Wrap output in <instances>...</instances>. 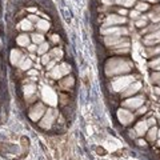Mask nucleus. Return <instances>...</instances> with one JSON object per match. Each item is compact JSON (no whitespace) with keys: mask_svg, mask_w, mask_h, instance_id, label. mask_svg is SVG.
<instances>
[{"mask_svg":"<svg viewBox=\"0 0 160 160\" xmlns=\"http://www.w3.org/2000/svg\"><path fill=\"white\" fill-rule=\"evenodd\" d=\"M126 21V19L121 18V16H116V15H112L109 16L108 19H107V24H116V23H124Z\"/></svg>","mask_w":160,"mask_h":160,"instance_id":"obj_1","label":"nucleus"},{"mask_svg":"<svg viewBox=\"0 0 160 160\" xmlns=\"http://www.w3.org/2000/svg\"><path fill=\"white\" fill-rule=\"evenodd\" d=\"M120 119L123 120V123H128L132 120V115L128 114L127 111H120Z\"/></svg>","mask_w":160,"mask_h":160,"instance_id":"obj_2","label":"nucleus"},{"mask_svg":"<svg viewBox=\"0 0 160 160\" xmlns=\"http://www.w3.org/2000/svg\"><path fill=\"white\" fill-rule=\"evenodd\" d=\"M142 103V99H135V100H129V101H127V106H129V107H137L139 104Z\"/></svg>","mask_w":160,"mask_h":160,"instance_id":"obj_3","label":"nucleus"},{"mask_svg":"<svg viewBox=\"0 0 160 160\" xmlns=\"http://www.w3.org/2000/svg\"><path fill=\"white\" fill-rule=\"evenodd\" d=\"M37 27H39L40 29H43V31H46V29H48V23L47 21H44V20H41V21H37Z\"/></svg>","mask_w":160,"mask_h":160,"instance_id":"obj_4","label":"nucleus"},{"mask_svg":"<svg viewBox=\"0 0 160 160\" xmlns=\"http://www.w3.org/2000/svg\"><path fill=\"white\" fill-rule=\"evenodd\" d=\"M136 10L137 11H145V10H148V4H147V3H137Z\"/></svg>","mask_w":160,"mask_h":160,"instance_id":"obj_5","label":"nucleus"},{"mask_svg":"<svg viewBox=\"0 0 160 160\" xmlns=\"http://www.w3.org/2000/svg\"><path fill=\"white\" fill-rule=\"evenodd\" d=\"M21 28L23 29H27V31H28V29H31L32 28V26H31V23H29V21H27V20H24V21H21Z\"/></svg>","mask_w":160,"mask_h":160,"instance_id":"obj_6","label":"nucleus"},{"mask_svg":"<svg viewBox=\"0 0 160 160\" xmlns=\"http://www.w3.org/2000/svg\"><path fill=\"white\" fill-rule=\"evenodd\" d=\"M18 41H19V44H21V46H27V44H28V37L27 36H20Z\"/></svg>","mask_w":160,"mask_h":160,"instance_id":"obj_7","label":"nucleus"},{"mask_svg":"<svg viewBox=\"0 0 160 160\" xmlns=\"http://www.w3.org/2000/svg\"><path fill=\"white\" fill-rule=\"evenodd\" d=\"M150 18L152 19L153 21H159V20H160V13H158V12H152V13L150 15Z\"/></svg>","mask_w":160,"mask_h":160,"instance_id":"obj_8","label":"nucleus"},{"mask_svg":"<svg viewBox=\"0 0 160 160\" xmlns=\"http://www.w3.org/2000/svg\"><path fill=\"white\" fill-rule=\"evenodd\" d=\"M47 48H48V44L44 43V44H41V46H40V48L37 49V52H39V54H44V52L47 51Z\"/></svg>","mask_w":160,"mask_h":160,"instance_id":"obj_9","label":"nucleus"},{"mask_svg":"<svg viewBox=\"0 0 160 160\" xmlns=\"http://www.w3.org/2000/svg\"><path fill=\"white\" fill-rule=\"evenodd\" d=\"M137 131H139L140 134H143V132L145 131V124L143 123V121H142V123L139 124V126H137Z\"/></svg>","mask_w":160,"mask_h":160,"instance_id":"obj_10","label":"nucleus"},{"mask_svg":"<svg viewBox=\"0 0 160 160\" xmlns=\"http://www.w3.org/2000/svg\"><path fill=\"white\" fill-rule=\"evenodd\" d=\"M34 41L35 43H41V41H43V36H41V35H34Z\"/></svg>","mask_w":160,"mask_h":160,"instance_id":"obj_11","label":"nucleus"},{"mask_svg":"<svg viewBox=\"0 0 160 160\" xmlns=\"http://www.w3.org/2000/svg\"><path fill=\"white\" fill-rule=\"evenodd\" d=\"M155 37H156V39H160V31L159 32H156V34H152V35H150V36H148V40H151V39H155Z\"/></svg>","mask_w":160,"mask_h":160,"instance_id":"obj_12","label":"nucleus"},{"mask_svg":"<svg viewBox=\"0 0 160 160\" xmlns=\"http://www.w3.org/2000/svg\"><path fill=\"white\" fill-rule=\"evenodd\" d=\"M124 5H127V7H131V5H134L135 0H124Z\"/></svg>","mask_w":160,"mask_h":160,"instance_id":"obj_13","label":"nucleus"},{"mask_svg":"<svg viewBox=\"0 0 160 160\" xmlns=\"http://www.w3.org/2000/svg\"><path fill=\"white\" fill-rule=\"evenodd\" d=\"M131 16H132V19H137L139 18V12H137V11H132Z\"/></svg>","mask_w":160,"mask_h":160,"instance_id":"obj_14","label":"nucleus"},{"mask_svg":"<svg viewBox=\"0 0 160 160\" xmlns=\"http://www.w3.org/2000/svg\"><path fill=\"white\" fill-rule=\"evenodd\" d=\"M155 65H156V67H158V65H160V59H158L156 62H152V63H151V67H155Z\"/></svg>","mask_w":160,"mask_h":160,"instance_id":"obj_15","label":"nucleus"},{"mask_svg":"<svg viewBox=\"0 0 160 160\" xmlns=\"http://www.w3.org/2000/svg\"><path fill=\"white\" fill-rule=\"evenodd\" d=\"M137 26H139V27H142V26H145V19L143 18V20L137 21Z\"/></svg>","mask_w":160,"mask_h":160,"instance_id":"obj_16","label":"nucleus"},{"mask_svg":"<svg viewBox=\"0 0 160 160\" xmlns=\"http://www.w3.org/2000/svg\"><path fill=\"white\" fill-rule=\"evenodd\" d=\"M29 65H31V63H29V60H27V62L23 64V68H28Z\"/></svg>","mask_w":160,"mask_h":160,"instance_id":"obj_17","label":"nucleus"},{"mask_svg":"<svg viewBox=\"0 0 160 160\" xmlns=\"http://www.w3.org/2000/svg\"><path fill=\"white\" fill-rule=\"evenodd\" d=\"M48 62H49L48 56H44V57H43V63H44V64H47V63H48Z\"/></svg>","mask_w":160,"mask_h":160,"instance_id":"obj_18","label":"nucleus"},{"mask_svg":"<svg viewBox=\"0 0 160 160\" xmlns=\"http://www.w3.org/2000/svg\"><path fill=\"white\" fill-rule=\"evenodd\" d=\"M101 1L104 3V4H107V5H109L112 3V0H101Z\"/></svg>","mask_w":160,"mask_h":160,"instance_id":"obj_19","label":"nucleus"},{"mask_svg":"<svg viewBox=\"0 0 160 160\" xmlns=\"http://www.w3.org/2000/svg\"><path fill=\"white\" fill-rule=\"evenodd\" d=\"M29 19H31V20H32V21H36V20H37V18H36V16H35V15L29 16Z\"/></svg>","mask_w":160,"mask_h":160,"instance_id":"obj_20","label":"nucleus"},{"mask_svg":"<svg viewBox=\"0 0 160 160\" xmlns=\"http://www.w3.org/2000/svg\"><path fill=\"white\" fill-rule=\"evenodd\" d=\"M153 79L159 80V79H160V73H156V75H153Z\"/></svg>","mask_w":160,"mask_h":160,"instance_id":"obj_21","label":"nucleus"},{"mask_svg":"<svg viewBox=\"0 0 160 160\" xmlns=\"http://www.w3.org/2000/svg\"><path fill=\"white\" fill-rule=\"evenodd\" d=\"M120 15H127V11L126 10H120Z\"/></svg>","mask_w":160,"mask_h":160,"instance_id":"obj_22","label":"nucleus"},{"mask_svg":"<svg viewBox=\"0 0 160 160\" xmlns=\"http://www.w3.org/2000/svg\"><path fill=\"white\" fill-rule=\"evenodd\" d=\"M63 67H64V65H63ZM63 67L60 68V70H63ZM56 70H57V72H59V75H62V73H63V71H59V68H56Z\"/></svg>","mask_w":160,"mask_h":160,"instance_id":"obj_23","label":"nucleus"},{"mask_svg":"<svg viewBox=\"0 0 160 160\" xmlns=\"http://www.w3.org/2000/svg\"><path fill=\"white\" fill-rule=\"evenodd\" d=\"M115 1H116V3H119V4H120V3H123L124 0H115Z\"/></svg>","mask_w":160,"mask_h":160,"instance_id":"obj_24","label":"nucleus"}]
</instances>
